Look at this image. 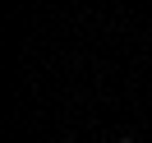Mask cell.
<instances>
[{
	"label": "cell",
	"instance_id": "obj_1",
	"mask_svg": "<svg viewBox=\"0 0 152 143\" xmlns=\"http://www.w3.org/2000/svg\"><path fill=\"white\" fill-rule=\"evenodd\" d=\"M120 143H134V139H120Z\"/></svg>",
	"mask_w": 152,
	"mask_h": 143
}]
</instances>
